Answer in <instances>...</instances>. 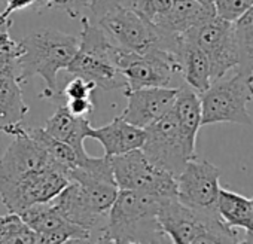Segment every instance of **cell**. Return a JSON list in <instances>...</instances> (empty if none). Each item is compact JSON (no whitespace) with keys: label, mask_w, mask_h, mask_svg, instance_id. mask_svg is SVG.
I'll return each instance as SVG.
<instances>
[{"label":"cell","mask_w":253,"mask_h":244,"mask_svg":"<svg viewBox=\"0 0 253 244\" xmlns=\"http://www.w3.org/2000/svg\"><path fill=\"white\" fill-rule=\"evenodd\" d=\"M161 201L164 200L134 191L119 189L107 211L106 226L97 243L140 244L170 241L158 220Z\"/></svg>","instance_id":"6da1fadb"},{"label":"cell","mask_w":253,"mask_h":244,"mask_svg":"<svg viewBox=\"0 0 253 244\" xmlns=\"http://www.w3.org/2000/svg\"><path fill=\"white\" fill-rule=\"evenodd\" d=\"M20 48L17 61L18 81L24 82L29 76H41L46 85L41 97L45 100L58 97L57 75L60 70H66L76 55L79 38L60 30L45 29L21 39Z\"/></svg>","instance_id":"7a4b0ae2"},{"label":"cell","mask_w":253,"mask_h":244,"mask_svg":"<svg viewBox=\"0 0 253 244\" xmlns=\"http://www.w3.org/2000/svg\"><path fill=\"white\" fill-rule=\"evenodd\" d=\"M158 220L171 243L176 244H235L243 243L238 232L229 228L217 210H200L176 198L161 201Z\"/></svg>","instance_id":"3957f363"},{"label":"cell","mask_w":253,"mask_h":244,"mask_svg":"<svg viewBox=\"0 0 253 244\" xmlns=\"http://www.w3.org/2000/svg\"><path fill=\"white\" fill-rule=\"evenodd\" d=\"M81 23L79 48L66 70L73 76L94 82L103 91L125 89L126 81L118 66L121 48L109 39L98 24H92L88 17H82Z\"/></svg>","instance_id":"277c9868"},{"label":"cell","mask_w":253,"mask_h":244,"mask_svg":"<svg viewBox=\"0 0 253 244\" xmlns=\"http://www.w3.org/2000/svg\"><path fill=\"white\" fill-rule=\"evenodd\" d=\"M203 125L237 124L253 127L249 103L253 101V75L235 72L231 78L213 81L209 89L200 94Z\"/></svg>","instance_id":"5b68a950"},{"label":"cell","mask_w":253,"mask_h":244,"mask_svg":"<svg viewBox=\"0 0 253 244\" xmlns=\"http://www.w3.org/2000/svg\"><path fill=\"white\" fill-rule=\"evenodd\" d=\"M98 26L116 46L136 54H146L157 48L176 52L180 41V36L164 33L130 6L107 12L98 20Z\"/></svg>","instance_id":"8992f818"},{"label":"cell","mask_w":253,"mask_h":244,"mask_svg":"<svg viewBox=\"0 0 253 244\" xmlns=\"http://www.w3.org/2000/svg\"><path fill=\"white\" fill-rule=\"evenodd\" d=\"M110 164L119 189L146 194L158 200L177 197L176 177L152 164L142 149L110 157Z\"/></svg>","instance_id":"52a82bcc"},{"label":"cell","mask_w":253,"mask_h":244,"mask_svg":"<svg viewBox=\"0 0 253 244\" xmlns=\"http://www.w3.org/2000/svg\"><path fill=\"white\" fill-rule=\"evenodd\" d=\"M118 66L126 81L125 91L152 86H170L174 76L180 75L177 54L163 48L152 49L146 54H136L121 49Z\"/></svg>","instance_id":"ba28073f"},{"label":"cell","mask_w":253,"mask_h":244,"mask_svg":"<svg viewBox=\"0 0 253 244\" xmlns=\"http://www.w3.org/2000/svg\"><path fill=\"white\" fill-rule=\"evenodd\" d=\"M69 173L55 163L30 173L17 183L0 189V201L9 213L20 214L26 208L46 203L69 185Z\"/></svg>","instance_id":"9c48e42d"},{"label":"cell","mask_w":253,"mask_h":244,"mask_svg":"<svg viewBox=\"0 0 253 244\" xmlns=\"http://www.w3.org/2000/svg\"><path fill=\"white\" fill-rule=\"evenodd\" d=\"M140 149L152 164L174 177L179 176L186 161L191 160L171 109L145 128V142Z\"/></svg>","instance_id":"30bf717a"},{"label":"cell","mask_w":253,"mask_h":244,"mask_svg":"<svg viewBox=\"0 0 253 244\" xmlns=\"http://www.w3.org/2000/svg\"><path fill=\"white\" fill-rule=\"evenodd\" d=\"M195 43L209 58L211 69V82L226 76L237 67V46L234 23L216 15L182 35Z\"/></svg>","instance_id":"8fae6325"},{"label":"cell","mask_w":253,"mask_h":244,"mask_svg":"<svg viewBox=\"0 0 253 244\" xmlns=\"http://www.w3.org/2000/svg\"><path fill=\"white\" fill-rule=\"evenodd\" d=\"M220 168L197 157L186 161L176 177L177 200L200 210H216L219 195Z\"/></svg>","instance_id":"7c38bea8"},{"label":"cell","mask_w":253,"mask_h":244,"mask_svg":"<svg viewBox=\"0 0 253 244\" xmlns=\"http://www.w3.org/2000/svg\"><path fill=\"white\" fill-rule=\"evenodd\" d=\"M51 163L46 151L27 133V128H23L14 136V140L0 158V189L17 183L24 176Z\"/></svg>","instance_id":"4fadbf2b"},{"label":"cell","mask_w":253,"mask_h":244,"mask_svg":"<svg viewBox=\"0 0 253 244\" xmlns=\"http://www.w3.org/2000/svg\"><path fill=\"white\" fill-rule=\"evenodd\" d=\"M20 216L41 235L42 243H91V234L63 217L51 201L35 204Z\"/></svg>","instance_id":"5bb4252c"},{"label":"cell","mask_w":253,"mask_h":244,"mask_svg":"<svg viewBox=\"0 0 253 244\" xmlns=\"http://www.w3.org/2000/svg\"><path fill=\"white\" fill-rule=\"evenodd\" d=\"M176 94L177 88L169 86L125 91L126 107L124 109L121 118L139 128H146L171 109Z\"/></svg>","instance_id":"9a60e30c"},{"label":"cell","mask_w":253,"mask_h":244,"mask_svg":"<svg viewBox=\"0 0 253 244\" xmlns=\"http://www.w3.org/2000/svg\"><path fill=\"white\" fill-rule=\"evenodd\" d=\"M88 139L100 142L104 149V155L110 158L140 149L145 142V128H139L118 116L103 127H91Z\"/></svg>","instance_id":"2e32d148"},{"label":"cell","mask_w":253,"mask_h":244,"mask_svg":"<svg viewBox=\"0 0 253 244\" xmlns=\"http://www.w3.org/2000/svg\"><path fill=\"white\" fill-rule=\"evenodd\" d=\"M171 112L176 116L188 154L191 155V158L197 157L195 155L197 136L203 125L200 94L194 91L191 86H188L186 83L179 86L174 103L171 106Z\"/></svg>","instance_id":"e0dca14e"},{"label":"cell","mask_w":253,"mask_h":244,"mask_svg":"<svg viewBox=\"0 0 253 244\" xmlns=\"http://www.w3.org/2000/svg\"><path fill=\"white\" fill-rule=\"evenodd\" d=\"M29 113L24 101L21 82L6 73H0V131L9 136L18 134L24 127L23 121Z\"/></svg>","instance_id":"ac0fdd59"},{"label":"cell","mask_w":253,"mask_h":244,"mask_svg":"<svg viewBox=\"0 0 253 244\" xmlns=\"http://www.w3.org/2000/svg\"><path fill=\"white\" fill-rule=\"evenodd\" d=\"M89 128V118L75 116L67 110L66 106H60L43 127L49 136L72 146L84 160L89 157L84 148V142L88 139Z\"/></svg>","instance_id":"d6986e66"},{"label":"cell","mask_w":253,"mask_h":244,"mask_svg":"<svg viewBox=\"0 0 253 244\" xmlns=\"http://www.w3.org/2000/svg\"><path fill=\"white\" fill-rule=\"evenodd\" d=\"M213 15H216L214 11L203 6L198 0H174L155 26L167 35L182 36Z\"/></svg>","instance_id":"ffe728a7"},{"label":"cell","mask_w":253,"mask_h":244,"mask_svg":"<svg viewBox=\"0 0 253 244\" xmlns=\"http://www.w3.org/2000/svg\"><path fill=\"white\" fill-rule=\"evenodd\" d=\"M176 54L185 83L198 94L209 89L211 85V69L207 55L183 36H180Z\"/></svg>","instance_id":"44dd1931"},{"label":"cell","mask_w":253,"mask_h":244,"mask_svg":"<svg viewBox=\"0 0 253 244\" xmlns=\"http://www.w3.org/2000/svg\"><path fill=\"white\" fill-rule=\"evenodd\" d=\"M220 219L234 229H246L253 216V197H244L229 189L220 188L216 203Z\"/></svg>","instance_id":"7402d4cb"},{"label":"cell","mask_w":253,"mask_h":244,"mask_svg":"<svg viewBox=\"0 0 253 244\" xmlns=\"http://www.w3.org/2000/svg\"><path fill=\"white\" fill-rule=\"evenodd\" d=\"M238 73L253 75V8L234 21Z\"/></svg>","instance_id":"603a6c76"},{"label":"cell","mask_w":253,"mask_h":244,"mask_svg":"<svg viewBox=\"0 0 253 244\" xmlns=\"http://www.w3.org/2000/svg\"><path fill=\"white\" fill-rule=\"evenodd\" d=\"M27 133L46 151L51 161L55 163L57 165H60L61 168H64L67 173L89 158L88 157L84 160L72 146H69L67 143L61 142V140L54 139L43 128H27Z\"/></svg>","instance_id":"cb8c5ba5"},{"label":"cell","mask_w":253,"mask_h":244,"mask_svg":"<svg viewBox=\"0 0 253 244\" xmlns=\"http://www.w3.org/2000/svg\"><path fill=\"white\" fill-rule=\"evenodd\" d=\"M0 243L2 244H35L41 243V235L33 231L17 213H8L0 216Z\"/></svg>","instance_id":"d4e9b609"},{"label":"cell","mask_w":253,"mask_h":244,"mask_svg":"<svg viewBox=\"0 0 253 244\" xmlns=\"http://www.w3.org/2000/svg\"><path fill=\"white\" fill-rule=\"evenodd\" d=\"M11 26V17H5L0 12V73L17 78V61L21 48L20 41H15L9 33Z\"/></svg>","instance_id":"484cf974"},{"label":"cell","mask_w":253,"mask_h":244,"mask_svg":"<svg viewBox=\"0 0 253 244\" xmlns=\"http://www.w3.org/2000/svg\"><path fill=\"white\" fill-rule=\"evenodd\" d=\"M85 8H89V0H35L33 3V9L36 12L61 9L72 20L82 17V11Z\"/></svg>","instance_id":"4316f807"},{"label":"cell","mask_w":253,"mask_h":244,"mask_svg":"<svg viewBox=\"0 0 253 244\" xmlns=\"http://www.w3.org/2000/svg\"><path fill=\"white\" fill-rule=\"evenodd\" d=\"M173 2L174 0H133L130 8L149 23L155 24L170 9Z\"/></svg>","instance_id":"83f0119b"},{"label":"cell","mask_w":253,"mask_h":244,"mask_svg":"<svg viewBox=\"0 0 253 244\" xmlns=\"http://www.w3.org/2000/svg\"><path fill=\"white\" fill-rule=\"evenodd\" d=\"M213 6L216 17L234 23L253 8V0H213Z\"/></svg>","instance_id":"f1b7e54d"},{"label":"cell","mask_w":253,"mask_h":244,"mask_svg":"<svg viewBox=\"0 0 253 244\" xmlns=\"http://www.w3.org/2000/svg\"><path fill=\"white\" fill-rule=\"evenodd\" d=\"M95 83L91 81H86L79 76H73V79L63 88L61 95L66 100H73V98H88L91 97L92 91L95 89Z\"/></svg>","instance_id":"f546056e"},{"label":"cell","mask_w":253,"mask_h":244,"mask_svg":"<svg viewBox=\"0 0 253 244\" xmlns=\"http://www.w3.org/2000/svg\"><path fill=\"white\" fill-rule=\"evenodd\" d=\"M131 2L133 0H89V9L100 20L103 15L116 8L131 6Z\"/></svg>","instance_id":"4dcf8cb0"},{"label":"cell","mask_w":253,"mask_h":244,"mask_svg":"<svg viewBox=\"0 0 253 244\" xmlns=\"http://www.w3.org/2000/svg\"><path fill=\"white\" fill-rule=\"evenodd\" d=\"M67 107V110L79 118H89L91 113L95 109L94 101L91 100V97L88 98H73V100H67V103L64 104Z\"/></svg>","instance_id":"1f68e13d"},{"label":"cell","mask_w":253,"mask_h":244,"mask_svg":"<svg viewBox=\"0 0 253 244\" xmlns=\"http://www.w3.org/2000/svg\"><path fill=\"white\" fill-rule=\"evenodd\" d=\"M33 3H35V0H6V6H5V11L2 14L5 17H11L17 11L33 6Z\"/></svg>","instance_id":"d6a6232c"},{"label":"cell","mask_w":253,"mask_h":244,"mask_svg":"<svg viewBox=\"0 0 253 244\" xmlns=\"http://www.w3.org/2000/svg\"><path fill=\"white\" fill-rule=\"evenodd\" d=\"M244 231H246V235H244L243 241H244V243H252V244H253V216H252V219H250L249 226H247Z\"/></svg>","instance_id":"836d02e7"},{"label":"cell","mask_w":253,"mask_h":244,"mask_svg":"<svg viewBox=\"0 0 253 244\" xmlns=\"http://www.w3.org/2000/svg\"><path fill=\"white\" fill-rule=\"evenodd\" d=\"M198 2H200L203 6H206V8H209V9L214 11V6H213V0H198Z\"/></svg>","instance_id":"e575fe53"}]
</instances>
